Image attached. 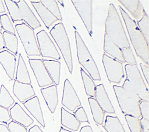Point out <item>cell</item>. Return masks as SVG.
<instances>
[{
	"label": "cell",
	"instance_id": "6da1fadb",
	"mask_svg": "<svg viewBox=\"0 0 149 132\" xmlns=\"http://www.w3.org/2000/svg\"><path fill=\"white\" fill-rule=\"evenodd\" d=\"M123 21L125 22L130 39L137 56L148 66L149 48L148 43L145 40L142 33L138 28L136 22L133 20L120 6H118Z\"/></svg>",
	"mask_w": 149,
	"mask_h": 132
},
{
	"label": "cell",
	"instance_id": "7a4b0ae2",
	"mask_svg": "<svg viewBox=\"0 0 149 132\" xmlns=\"http://www.w3.org/2000/svg\"><path fill=\"white\" fill-rule=\"evenodd\" d=\"M105 34L120 49L130 48L119 15L113 3H110L105 22Z\"/></svg>",
	"mask_w": 149,
	"mask_h": 132
},
{
	"label": "cell",
	"instance_id": "3957f363",
	"mask_svg": "<svg viewBox=\"0 0 149 132\" xmlns=\"http://www.w3.org/2000/svg\"><path fill=\"white\" fill-rule=\"evenodd\" d=\"M74 36L79 63L87 71L93 80L100 81L101 79L98 67L82 38L77 31H74Z\"/></svg>",
	"mask_w": 149,
	"mask_h": 132
},
{
	"label": "cell",
	"instance_id": "277c9868",
	"mask_svg": "<svg viewBox=\"0 0 149 132\" xmlns=\"http://www.w3.org/2000/svg\"><path fill=\"white\" fill-rule=\"evenodd\" d=\"M49 34L59 47L70 74L73 71V62L70 41L63 24H56L49 31Z\"/></svg>",
	"mask_w": 149,
	"mask_h": 132
},
{
	"label": "cell",
	"instance_id": "5b68a950",
	"mask_svg": "<svg viewBox=\"0 0 149 132\" xmlns=\"http://www.w3.org/2000/svg\"><path fill=\"white\" fill-rule=\"evenodd\" d=\"M113 89L122 113L140 118L141 115L139 104L141 100L129 95L121 86L113 85Z\"/></svg>",
	"mask_w": 149,
	"mask_h": 132
},
{
	"label": "cell",
	"instance_id": "8992f818",
	"mask_svg": "<svg viewBox=\"0 0 149 132\" xmlns=\"http://www.w3.org/2000/svg\"><path fill=\"white\" fill-rule=\"evenodd\" d=\"M15 29L28 56H41L34 30L26 23L17 24Z\"/></svg>",
	"mask_w": 149,
	"mask_h": 132
},
{
	"label": "cell",
	"instance_id": "52a82bcc",
	"mask_svg": "<svg viewBox=\"0 0 149 132\" xmlns=\"http://www.w3.org/2000/svg\"><path fill=\"white\" fill-rule=\"evenodd\" d=\"M125 69L126 74V79L132 84L140 100L149 102L148 88L137 66L126 64L125 66Z\"/></svg>",
	"mask_w": 149,
	"mask_h": 132
},
{
	"label": "cell",
	"instance_id": "ba28073f",
	"mask_svg": "<svg viewBox=\"0 0 149 132\" xmlns=\"http://www.w3.org/2000/svg\"><path fill=\"white\" fill-rule=\"evenodd\" d=\"M102 63L108 80L111 83H120L124 77L122 63L104 53L102 55Z\"/></svg>",
	"mask_w": 149,
	"mask_h": 132
},
{
	"label": "cell",
	"instance_id": "9c48e42d",
	"mask_svg": "<svg viewBox=\"0 0 149 132\" xmlns=\"http://www.w3.org/2000/svg\"><path fill=\"white\" fill-rule=\"evenodd\" d=\"M36 36L41 56L43 58L54 59L58 61L61 59V56L55 45L44 30L38 32Z\"/></svg>",
	"mask_w": 149,
	"mask_h": 132
},
{
	"label": "cell",
	"instance_id": "30bf717a",
	"mask_svg": "<svg viewBox=\"0 0 149 132\" xmlns=\"http://www.w3.org/2000/svg\"><path fill=\"white\" fill-rule=\"evenodd\" d=\"M73 5L80 16L90 35L92 37V1L91 0H72Z\"/></svg>",
	"mask_w": 149,
	"mask_h": 132
},
{
	"label": "cell",
	"instance_id": "8fae6325",
	"mask_svg": "<svg viewBox=\"0 0 149 132\" xmlns=\"http://www.w3.org/2000/svg\"><path fill=\"white\" fill-rule=\"evenodd\" d=\"M29 62L40 87L54 84V82L47 72L42 59H29Z\"/></svg>",
	"mask_w": 149,
	"mask_h": 132
},
{
	"label": "cell",
	"instance_id": "7c38bea8",
	"mask_svg": "<svg viewBox=\"0 0 149 132\" xmlns=\"http://www.w3.org/2000/svg\"><path fill=\"white\" fill-rule=\"evenodd\" d=\"M62 104L72 112L81 106V102L73 85L66 79L64 81Z\"/></svg>",
	"mask_w": 149,
	"mask_h": 132
},
{
	"label": "cell",
	"instance_id": "4fadbf2b",
	"mask_svg": "<svg viewBox=\"0 0 149 132\" xmlns=\"http://www.w3.org/2000/svg\"><path fill=\"white\" fill-rule=\"evenodd\" d=\"M95 99L104 111V112L115 114L114 108L109 98L107 92L103 84H100L95 86Z\"/></svg>",
	"mask_w": 149,
	"mask_h": 132
},
{
	"label": "cell",
	"instance_id": "5bb4252c",
	"mask_svg": "<svg viewBox=\"0 0 149 132\" xmlns=\"http://www.w3.org/2000/svg\"><path fill=\"white\" fill-rule=\"evenodd\" d=\"M17 5L20 9L23 20L25 22L27 25L33 30L41 27L40 22L25 1L19 0Z\"/></svg>",
	"mask_w": 149,
	"mask_h": 132
},
{
	"label": "cell",
	"instance_id": "9a60e30c",
	"mask_svg": "<svg viewBox=\"0 0 149 132\" xmlns=\"http://www.w3.org/2000/svg\"><path fill=\"white\" fill-rule=\"evenodd\" d=\"M9 114L13 121L20 124L26 128L29 127L34 123L33 119L17 102L10 108Z\"/></svg>",
	"mask_w": 149,
	"mask_h": 132
},
{
	"label": "cell",
	"instance_id": "2e32d148",
	"mask_svg": "<svg viewBox=\"0 0 149 132\" xmlns=\"http://www.w3.org/2000/svg\"><path fill=\"white\" fill-rule=\"evenodd\" d=\"M13 93L21 103L36 96L31 84L22 83L16 80H15L13 86Z\"/></svg>",
	"mask_w": 149,
	"mask_h": 132
},
{
	"label": "cell",
	"instance_id": "e0dca14e",
	"mask_svg": "<svg viewBox=\"0 0 149 132\" xmlns=\"http://www.w3.org/2000/svg\"><path fill=\"white\" fill-rule=\"evenodd\" d=\"M16 56L8 50L0 52V63L10 80H14L16 69Z\"/></svg>",
	"mask_w": 149,
	"mask_h": 132
},
{
	"label": "cell",
	"instance_id": "ac0fdd59",
	"mask_svg": "<svg viewBox=\"0 0 149 132\" xmlns=\"http://www.w3.org/2000/svg\"><path fill=\"white\" fill-rule=\"evenodd\" d=\"M40 91L49 110L52 113H54L58 103L57 86L52 84L47 87L42 88Z\"/></svg>",
	"mask_w": 149,
	"mask_h": 132
},
{
	"label": "cell",
	"instance_id": "d6986e66",
	"mask_svg": "<svg viewBox=\"0 0 149 132\" xmlns=\"http://www.w3.org/2000/svg\"><path fill=\"white\" fill-rule=\"evenodd\" d=\"M23 104L40 125L43 128H45L44 119L38 98L37 96H34L26 101Z\"/></svg>",
	"mask_w": 149,
	"mask_h": 132
},
{
	"label": "cell",
	"instance_id": "ffe728a7",
	"mask_svg": "<svg viewBox=\"0 0 149 132\" xmlns=\"http://www.w3.org/2000/svg\"><path fill=\"white\" fill-rule=\"evenodd\" d=\"M30 2L47 28L58 21L56 18L41 3L40 1H30Z\"/></svg>",
	"mask_w": 149,
	"mask_h": 132
},
{
	"label": "cell",
	"instance_id": "44dd1931",
	"mask_svg": "<svg viewBox=\"0 0 149 132\" xmlns=\"http://www.w3.org/2000/svg\"><path fill=\"white\" fill-rule=\"evenodd\" d=\"M104 51L105 54H108L112 58L122 63H125L122 52V49L117 46L105 33L104 42Z\"/></svg>",
	"mask_w": 149,
	"mask_h": 132
},
{
	"label": "cell",
	"instance_id": "7402d4cb",
	"mask_svg": "<svg viewBox=\"0 0 149 132\" xmlns=\"http://www.w3.org/2000/svg\"><path fill=\"white\" fill-rule=\"evenodd\" d=\"M118 1L130 12L137 21L141 18L144 9L139 0H118Z\"/></svg>",
	"mask_w": 149,
	"mask_h": 132
},
{
	"label": "cell",
	"instance_id": "603a6c76",
	"mask_svg": "<svg viewBox=\"0 0 149 132\" xmlns=\"http://www.w3.org/2000/svg\"><path fill=\"white\" fill-rule=\"evenodd\" d=\"M42 60L54 83L57 86L59 85L60 81L61 62L58 60L50 59H42Z\"/></svg>",
	"mask_w": 149,
	"mask_h": 132
},
{
	"label": "cell",
	"instance_id": "cb8c5ba5",
	"mask_svg": "<svg viewBox=\"0 0 149 132\" xmlns=\"http://www.w3.org/2000/svg\"><path fill=\"white\" fill-rule=\"evenodd\" d=\"M61 124L73 131H77L79 129L81 123L78 121L75 116L63 107L61 108Z\"/></svg>",
	"mask_w": 149,
	"mask_h": 132
},
{
	"label": "cell",
	"instance_id": "d4e9b609",
	"mask_svg": "<svg viewBox=\"0 0 149 132\" xmlns=\"http://www.w3.org/2000/svg\"><path fill=\"white\" fill-rule=\"evenodd\" d=\"M15 80L24 84H31V83L26 65L21 54L19 55Z\"/></svg>",
	"mask_w": 149,
	"mask_h": 132
},
{
	"label": "cell",
	"instance_id": "484cf974",
	"mask_svg": "<svg viewBox=\"0 0 149 132\" xmlns=\"http://www.w3.org/2000/svg\"><path fill=\"white\" fill-rule=\"evenodd\" d=\"M88 101L94 122L100 125H102L105 116L104 111L98 105L94 98L89 97L88 98Z\"/></svg>",
	"mask_w": 149,
	"mask_h": 132
},
{
	"label": "cell",
	"instance_id": "4316f807",
	"mask_svg": "<svg viewBox=\"0 0 149 132\" xmlns=\"http://www.w3.org/2000/svg\"><path fill=\"white\" fill-rule=\"evenodd\" d=\"M103 127L107 132H126L117 116L107 115Z\"/></svg>",
	"mask_w": 149,
	"mask_h": 132
},
{
	"label": "cell",
	"instance_id": "83f0119b",
	"mask_svg": "<svg viewBox=\"0 0 149 132\" xmlns=\"http://www.w3.org/2000/svg\"><path fill=\"white\" fill-rule=\"evenodd\" d=\"M5 47L14 55L17 53L18 40L15 34L6 32L5 31L2 33Z\"/></svg>",
	"mask_w": 149,
	"mask_h": 132
},
{
	"label": "cell",
	"instance_id": "f1b7e54d",
	"mask_svg": "<svg viewBox=\"0 0 149 132\" xmlns=\"http://www.w3.org/2000/svg\"><path fill=\"white\" fill-rule=\"evenodd\" d=\"M80 73L86 94L91 98H94L96 86L94 82L91 77L84 71L83 68L80 69Z\"/></svg>",
	"mask_w": 149,
	"mask_h": 132
},
{
	"label": "cell",
	"instance_id": "f546056e",
	"mask_svg": "<svg viewBox=\"0 0 149 132\" xmlns=\"http://www.w3.org/2000/svg\"><path fill=\"white\" fill-rule=\"evenodd\" d=\"M4 2L7 7L8 12L13 22L17 21H22L23 19L20 13V9L17 5L12 0H5Z\"/></svg>",
	"mask_w": 149,
	"mask_h": 132
},
{
	"label": "cell",
	"instance_id": "4dcf8cb0",
	"mask_svg": "<svg viewBox=\"0 0 149 132\" xmlns=\"http://www.w3.org/2000/svg\"><path fill=\"white\" fill-rule=\"evenodd\" d=\"M15 103V100L8 90L2 84L0 88V106L5 108H9Z\"/></svg>",
	"mask_w": 149,
	"mask_h": 132
},
{
	"label": "cell",
	"instance_id": "1f68e13d",
	"mask_svg": "<svg viewBox=\"0 0 149 132\" xmlns=\"http://www.w3.org/2000/svg\"><path fill=\"white\" fill-rule=\"evenodd\" d=\"M137 26L142 33L146 41L148 43L149 37V19L146 11L144 10L141 18L137 21Z\"/></svg>",
	"mask_w": 149,
	"mask_h": 132
},
{
	"label": "cell",
	"instance_id": "d6a6232c",
	"mask_svg": "<svg viewBox=\"0 0 149 132\" xmlns=\"http://www.w3.org/2000/svg\"><path fill=\"white\" fill-rule=\"evenodd\" d=\"M41 3L58 20L62 21V17L58 3L55 0H42Z\"/></svg>",
	"mask_w": 149,
	"mask_h": 132
},
{
	"label": "cell",
	"instance_id": "836d02e7",
	"mask_svg": "<svg viewBox=\"0 0 149 132\" xmlns=\"http://www.w3.org/2000/svg\"><path fill=\"white\" fill-rule=\"evenodd\" d=\"M125 118L131 132H142L143 129L139 118L125 115Z\"/></svg>",
	"mask_w": 149,
	"mask_h": 132
},
{
	"label": "cell",
	"instance_id": "e575fe53",
	"mask_svg": "<svg viewBox=\"0 0 149 132\" xmlns=\"http://www.w3.org/2000/svg\"><path fill=\"white\" fill-rule=\"evenodd\" d=\"M0 22L2 29L6 32L15 34V30L7 14L0 15Z\"/></svg>",
	"mask_w": 149,
	"mask_h": 132
},
{
	"label": "cell",
	"instance_id": "d590c367",
	"mask_svg": "<svg viewBox=\"0 0 149 132\" xmlns=\"http://www.w3.org/2000/svg\"><path fill=\"white\" fill-rule=\"evenodd\" d=\"M122 52L125 63L130 65H137V62L131 48L122 49Z\"/></svg>",
	"mask_w": 149,
	"mask_h": 132
},
{
	"label": "cell",
	"instance_id": "8d00e7d4",
	"mask_svg": "<svg viewBox=\"0 0 149 132\" xmlns=\"http://www.w3.org/2000/svg\"><path fill=\"white\" fill-rule=\"evenodd\" d=\"M141 117L149 121V102L141 101L139 104Z\"/></svg>",
	"mask_w": 149,
	"mask_h": 132
},
{
	"label": "cell",
	"instance_id": "74e56055",
	"mask_svg": "<svg viewBox=\"0 0 149 132\" xmlns=\"http://www.w3.org/2000/svg\"><path fill=\"white\" fill-rule=\"evenodd\" d=\"M74 115L80 123L87 122L89 123L87 115L86 113L85 110L82 106H80L74 112Z\"/></svg>",
	"mask_w": 149,
	"mask_h": 132
},
{
	"label": "cell",
	"instance_id": "f35d334b",
	"mask_svg": "<svg viewBox=\"0 0 149 132\" xmlns=\"http://www.w3.org/2000/svg\"><path fill=\"white\" fill-rule=\"evenodd\" d=\"M8 128L10 132H27L25 127L13 120L8 123Z\"/></svg>",
	"mask_w": 149,
	"mask_h": 132
},
{
	"label": "cell",
	"instance_id": "ab89813d",
	"mask_svg": "<svg viewBox=\"0 0 149 132\" xmlns=\"http://www.w3.org/2000/svg\"><path fill=\"white\" fill-rule=\"evenodd\" d=\"M11 119L8 109L0 106V122L7 123Z\"/></svg>",
	"mask_w": 149,
	"mask_h": 132
},
{
	"label": "cell",
	"instance_id": "60d3db41",
	"mask_svg": "<svg viewBox=\"0 0 149 132\" xmlns=\"http://www.w3.org/2000/svg\"><path fill=\"white\" fill-rule=\"evenodd\" d=\"M140 66L141 67L142 72L144 76L147 84L148 85L149 84V66L143 63H140Z\"/></svg>",
	"mask_w": 149,
	"mask_h": 132
},
{
	"label": "cell",
	"instance_id": "b9f144b4",
	"mask_svg": "<svg viewBox=\"0 0 149 132\" xmlns=\"http://www.w3.org/2000/svg\"><path fill=\"white\" fill-rule=\"evenodd\" d=\"M140 120L143 129L142 132H149V121L142 117Z\"/></svg>",
	"mask_w": 149,
	"mask_h": 132
},
{
	"label": "cell",
	"instance_id": "7bdbcfd3",
	"mask_svg": "<svg viewBox=\"0 0 149 132\" xmlns=\"http://www.w3.org/2000/svg\"><path fill=\"white\" fill-rule=\"evenodd\" d=\"M79 132H93V131L90 126L86 125V126H83L80 129Z\"/></svg>",
	"mask_w": 149,
	"mask_h": 132
},
{
	"label": "cell",
	"instance_id": "ee69618b",
	"mask_svg": "<svg viewBox=\"0 0 149 132\" xmlns=\"http://www.w3.org/2000/svg\"><path fill=\"white\" fill-rule=\"evenodd\" d=\"M29 132H43L40 127L38 125H34L33 127H31L29 130Z\"/></svg>",
	"mask_w": 149,
	"mask_h": 132
},
{
	"label": "cell",
	"instance_id": "f6af8a7d",
	"mask_svg": "<svg viewBox=\"0 0 149 132\" xmlns=\"http://www.w3.org/2000/svg\"><path fill=\"white\" fill-rule=\"evenodd\" d=\"M5 48V44L3 41V38L2 33L0 31V50L4 49Z\"/></svg>",
	"mask_w": 149,
	"mask_h": 132
},
{
	"label": "cell",
	"instance_id": "bcb514c9",
	"mask_svg": "<svg viewBox=\"0 0 149 132\" xmlns=\"http://www.w3.org/2000/svg\"><path fill=\"white\" fill-rule=\"evenodd\" d=\"M0 132H10V131L6 125L0 124Z\"/></svg>",
	"mask_w": 149,
	"mask_h": 132
},
{
	"label": "cell",
	"instance_id": "7dc6e473",
	"mask_svg": "<svg viewBox=\"0 0 149 132\" xmlns=\"http://www.w3.org/2000/svg\"><path fill=\"white\" fill-rule=\"evenodd\" d=\"M5 11H6V10H5V8L3 3V1L0 0V13L5 12Z\"/></svg>",
	"mask_w": 149,
	"mask_h": 132
},
{
	"label": "cell",
	"instance_id": "c3c4849f",
	"mask_svg": "<svg viewBox=\"0 0 149 132\" xmlns=\"http://www.w3.org/2000/svg\"><path fill=\"white\" fill-rule=\"evenodd\" d=\"M59 132H74V131H71L70 130H66L64 128H63L62 127H61L60 130H59Z\"/></svg>",
	"mask_w": 149,
	"mask_h": 132
},
{
	"label": "cell",
	"instance_id": "681fc988",
	"mask_svg": "<svg viewBox=\"0 0 149 132\" xmlns=\"http://www.w3.org/2000/svg\"><path fill=\"white\" fill-rule=\"evenodd\" d=\"M2 30V26H1V22H0V31H1Z\"/></svg>",
	"mask_w": 149,
	"mask_h": 132
},
{
	"label": "cell",
	"instance_id": "f907efd6",
	"mask_svg": "<svg viewBox=\"0 0 149 132\" xmlns=\"http://www.w3.org/2000/svg\"><path fill=\"white\" fill-rule=\"evenodd\" d=\"M101 132H103V131H101Z\"/></svg>",
	"mask_w": 149,
	"mask_h": 132
}]
</instances>
